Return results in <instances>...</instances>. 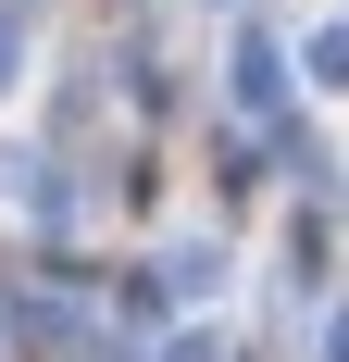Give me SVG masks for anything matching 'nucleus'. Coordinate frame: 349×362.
<instances>
[{
	"mask_svg": "<svg viewBox=\"0 0 349 362\" xmlns=\"http://www.w3.org/2000/svg\"><path fill=\"white\" fill-rule=\"evenodd\" d=\"M312 75H324V88H349V25H337V37H312Z\"/></svg>",
	"mask_w": 349,
	"mask_h": 362,
	"instance_id": "obj_1",
	"label": "nucleus"
},
{
	"mask_svg": "<svg viewBox=\"0 0 349 362\" xmlns=\"http://www.w3.org/2000/svg\"><path fill=\"white\" fill-rule=\"evenodd\" d=\"M13 75H25V63H13V25H0V88H13Z\"/></svg>",
	"mask_w": 349,
	"mask_h": 362,
	"instance_id": "obj_2",
	"label": "nucleus"
},
{
	"mask_svg": "<svg viewBox=\"0 0 349 362\" xmlns=\"http://www.w3.org/2000/svg\"><path fill=\"white\" fill-rule=\"evenodd\" d=\"M324 350H337V362H349V313H337V337H324Z\"/></svg>",
	"mask_w": 349,
	"mask_h": 362,
	"instance_id": "obj_3",
	"label": "nucleus"
},
{
	"mask_svg": "<svg viewBox=\"0 0 349 362\" xmlns=\"http://www.w3.org/2000/svg\"><path fill=\"white\" fill-rule=\"evenodd\" d=\"M0 350H13V337H0Z\"/></svg>",
	"mask_w": 349,
	"mask_h": 362,
	"instance_id": "obj_4",
	"label": "nucleus"
}]
</instances>
